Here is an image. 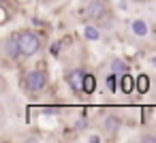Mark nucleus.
<instances>
[{
    "label": "nucleus",
    "mask_w": 156,
    "mask_h": 143,
    "mask_svg": "<svg viewBox=\"0 0 156 143\" xmlns=\"http://www.w3.org/2000/svg\"><path fill=\"white\" fill-rule=\"evenodd\" d=\"M15 34H17V43L22 47V56L24 58H34L43 49V39H41L39 32H34L30 28H24V30H20Z\"/></svg>",
    "instance_id": "f257e3e1"
},
{
    "label": "nucleus",
    "mask_w": 156,
    "mask_h": 143,
    "mask_svg": "<svg viewBox=\"0 0 156 143\" xmlns=\"http://www.w3.org/2000/svg\"><path fill=\"white\" fill-rule=\"evenodd\" d=\"M49 83V77L45 73V68H32L28 71L24 77H22V88L28 92V94H41Z\"/></svg>",
    "instance_id": "f03ea898"
},
{
    "label": "nucleus",
    "mask_w": 156,
    "mask_h": 143,
    "mask_svg": "<svg viewBox=\"0 0 156 143\" xmlns=\"http://www.w3.org/2000/svg\"><path fill=\"white\" fill-rule=\"evenodd\" d=\"M83 13L90 22H103L109 17V2L107 0H86Z\"/></svg>",
    "instance_id": "7ed1b4c3"
},
{
    "label": "nucleus",
    "mask_w": 156,
    "mask_h": 143,
    "mask_svg": "<svg viewBox=\"0 0 156 143\" xmlns=\"http://www.w3.org/2000/svg\"><path fill=\"white\" fill-rule=\"evenodd\" d=\"M150 32H152V26H150L147 19H143V17H133V19L128 22V34H130V39L143 41V39L150 37Z\"/></svg>",
    "instance_id": "20e7f679"
},
{
    "label": "nucleus",
    "mask_w": 156,
    "mask_h": 143,
    "mask_svg": "<svg viewBox=\"0 0 156 143\" xmlns=\"http://www.w3.org/2000/svg\"><path fill=\"white\" fill-rule=\"evenodd\" d=\"M83 81H86V71L83 68H73L66 73V85L73 94H83Z\"/></svg>",
    "instance_id": "39448f33"
},
{
    "label": "nucleus",
    "mask_w": 156,
    "mask_h": 143,
    "mask_svg": "<svg viewBox=\"0 0 156 143\" xmlns=\"http://www.w3.org/2000/svg\"><path fill=\"white\" fill-rule=\"evenodd\" d=\"M2 54H5V58L11 60V62L24 58V56H22V47H20V43H17V34H11V37H7V39L2 41Z\"/></svg>",
    "instance_id": "423d86ee"
},
{
    "label": "nucleus",
    "mask_w": 156,
    "mask_h": 143,
    "mask_svg": "<svg viewBox=\"0 0 156 143\" xmlns=\"http://www.w3.org/2000/svg\"><path fill=\"white\" fill-rule=\"evenodd\" d=\"M101 128H103V132H107L109 137H113V134H118L120 132V128H122V117L120 115H105L103 117V122H101Z\"/></svg>",
    "instance_id": "0eeeda50"
},
{
    "label": "nucleus",
    "mask_w": 156,
    "mask_h": 143,
    "mask_svg": "<svg viewBox=\"0 0 156 143\" xmlns=\"http://www.w3.org/2000/svg\"><path fill=\"white\" fill-rule=\"evenodd\" d=\"M81 37H83V41H88V43H98V41L103 39V30H101L94 22H88V24L81 26Z\"/></svg>",
    "instance_id": "6e6552de"
},
{
    "label": "nucleus",
    "mask_w": 156,
    "mask_h": 143,
    "mask_svg": "<svg viewBox=\"0 0 156 143\" xmlns=\"http://www.w3.org/2000/svg\"><path fill=\"white\" fill-rule=\"evenodd\" d=\"M120 92L122 94H133V92H137V77H133L130 73H124V75H120Z\"/></svg>",
    "instance_id": "1a4fd4ad"
},
{
    "label": "nucleus",
    "mask_w": 156,
    "mask_h": 143,
    "mask_svg": "<svg viewBox=\"0 0 156 143\" xmlns=\"http://www.w3.org/2000/svg\"><path fill=\"white\" fill-rule=\"evenodd\" d=\"M128 62L124 60V58H111L109 60V71L111 73H115V75H124V73H128Z\"/></svg>",
    "instance_id": "9d476101"
},
{
    "label": "nucleus",
    "mask_w": 156,
    "mask_h": 143,
    "mask_svg": "<svg viewBox=\"0 0 156 143\" xmlns=\"http://www.w3.org/2000/svg\"><path fill=\"white\" fill-rule=\"evenodd\" d=\"M105 88H107L111 94H115V92L120 90V75H115V73L109 71V75L105 77Z\"/></svg>",
    "instance_id": "9b49d317"
},
{
    "label": "nucleus",
    "mask_w": 156,
    "mask_h": 143,
    "mask_svg": "<svg viewBox=\"0 0 156 143\" xmlns=\"http://www.w3.org/2000/svg\"><path fill=\"white\" fill-rule=\"evenodd\" d=\"M150 92V77L145 73L137 75V94H147Z\"/></svg>",
    "instance_id": "f8f14e48"
},
{
    "label": "nucleus",
    "mask_w": 156,
    "mask_h": 143,
    "mask_svg": "<svg viewBox=\"0 0 156 143\" xmlns=\"http://www.w3.org/2000/svg\"><path fill=\"white\" fill-rule=\"evenodd\" d=\"M96 90V77L92 73H86V81H83V92L86 94H92Z\"/></svg>",
    "instance_id": "ddd939ff"
},
{
    "label": "nucleus",
    "mask_w": 156,
    "mask_h": 143,
    "mask_svg": "<svg viewBox=\"0 0 156 143\" xmlns=\"http://www.w3.org/2000/svg\"><path fill=\"white\" fill-rule=\"evenodd\" d=\"M9 22V11H7V7H0V26H5Z\"/></svg>",
    "instance_id": "4468645a"
},
{
    "label": "nucleus",
    "mask_w": 156,
    "mask_h": 143,
    "mask_svg": "<svg viewBox=\"0 0 156 143\" xmlns=\"http://www.w3.org/2000/svg\"><path fill=\"white\" fill-rule=\"evenodd\" d=\"M75 128H77V130H83V128H88V117H86V115H81V117L77 120Z\"/></svg>",
    "instance_id": "2eb2a0df"
},
{
    "label": "nucleus",
    "mask_w": 156,
    "mask_h": 143,
    "mask_svg": "<svg viewBox=\"0 0 156 143\" xmlns=\"http://www.w3.org/2000/svg\"><path fill=\"white\" fill-rule=\"evenodd\" d=\"M139 141H143V143H156V137H152V134H141Z\"/></svg>",
    "instance_id": "dca6fc26"
},
{
    "label": "nucleus",
    "mask_w": 156,
    "mask_h": 143,
    "mask_svg": "<svg viewBox=\"0 0 156 143\" xmlns=\"http://www.w3.org/2000/svg\"><path fill=\"white\" fill-rule=\"evenodd\" d=\"M147 64H150L152 68H156V54H152V56L147 58Z\"/></svg>",
    "instance_id": "f3484780"
},
{
    "label": "nucleus",
    "mask_w": 156,
    "mask_h": 143,
    "mask_svg": "<svg viewBox=\"0 0 156 143\" xmlns=\"http://www.w3.org/2000/svg\"><path fill=\"white\" fill-rule=\"evenodd\" d=\"M88 141H90V143H98V141H101V137H96V134H90V137H88Z\"/></svg>",
    "instance_id": "a211bd4d"
},
{
    "label": "nucleus",
    "mask_w": 156,
    "mask_h": 143,
    "mask_svg": "<svg viewBox=\"0 0 156 143\" xmlns=\"http://www.w3.org/2000/svg\"><path fill=\"white\" fill-rule=\"evenodd\" d=\"M130 2H145V0H130Z\"/></svg>",
    "instance_id": "6ab92c4d"
}]
</instances>
